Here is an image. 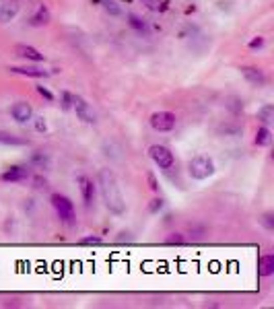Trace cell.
Here are the masks:
<instances>
[{
  "label": "cell",
  "instance_id": "6da1fadb",
  "mask_svg": "<svg viewBox=\"0 0 274 309\" xmlns=\"http://www.w3.org/2000/svg\"><path fill=\"white\" fill-rule=\"evenodd\" d=\"M99 188H101V196H103V202H105L107 210L113 212V214H124L126 212V202H124V196H122L120 183H117L111 169H107V167L99 169Z\"/></svg>",
  "mask_w": 274,
  "mask_h": 309
},
{
  "label": "cell",
  "instance_id": "7a4b0ae2",
  "mask_svg": "<svg viewBox=\"0 0 274 309\" xmlns=\"http://www.w3.org/2000/svg\"><path fill=\"white\" fill-rule=\"evenodd\" d=\"M188 171H190V175L194 179H206V177H210L215 173V163L208 157H204V154H198V157H194L190 161Z\"/></svg>",
  "mask_w": 274,
  "mask_h": 309
},
{
  "label": "cell",
  "instance_id": "3957f363",
  "mask_svg": "<svg viewBox=\"0 0 274 309\" xmlns=\"http://www.w3.org/2000/svg\"><path fill=\"white\" fill-rule=\"evenodd\" d=\"M148 154H150V159L155 161V165H159V169H171L173 167V152L163 146V144H153L148 148Z\"/></svg>",
  "mask_w": 274,
  "mask_h": 309
},
{
  "label": "cell",
  "instance_id": "277c9868",
  "mask_svg": "<svg viewBox=\"0 0 274 309\" xmlns=\"http://www.w3.org/2000/svg\"><path fill=\"white\" fill-rule=\"evenodd\" d=\"M52 206L56 208L58 217L64 223H72L74 221V204L70 202V198H66L62 194H52Z\"/></svg>",
  "mask_w": 274,
  "mask_h": 309
},
{
  "label": "cell",
  "instance_id": "5b68a950",
  "mask_svg": "<svg viewBox=\"0 0 274 309\" xmlns=\"http://www.w3.org/2000/svg\"><path fill=\"white\" fill-rule=\"evenodd\" d=\"M150 126L157 132H169L175 128V115L171 111H157L150 115Z\"/></svg>",
  "mask_w": 274,
  "mask_h": 309
},
{
  "label": "cell",
  "instance_id": "8992f818",
  "mask_svg": "<svg viewBox=\"0 0 274 309\" xmlns=\"http://www.w3.org/2000/svg\"><path fill=\"white\" fill-rule=\"evenodd\" d=\"M72 107L76 109L78 120H83V122H87V124H93V122L97 120L93 107H91L83 97H72Z\"/></svg>",
  "mask_w": 274,
  "mask_h": 309
},
{
  "label": "cell",
  "instance_id": "52a82bcc",
  "mask_svg": "<svg viewBox=\"0 0 274 309\" xmlns=\"http://www.w3.org/2000/svg\"><path fill=\"white\" fill-rule=\"evenodd\" d=\"M19 0H0V23H9L19 15Z\"/></svg>",
  "mask_w": 274,
  "mask_h": 309
},
{
  "label": "cell",
  "instance_id": "ba28073f",
  "mask_svg": "<svg viewBox=\"0 0 274 309\" xmlns=\"http://www.w3.org/2000/svg\"><path fill=\"white\" fill-rule=\"evenodd\" d=\"M11 115L19 122V124H25V122H29L31 118H33V109H31V105L27 103V101H17L13 107H11Z\"/></svg>",
  "mask_w": 274,
  "mask_h": 309
},
{
  "label": "cell",
  "instance_id": "9c48e42d",
  "mask_svg": "<svg viewBox=\"0 0 274 309\" xmlns=\"http://www.w3.org/2000/svg\"><path fill=\"white\" fill-rule=\"evenodd\" d=\"M241 74L246 76V81H248L252 87H262V85L266 83L264 72H262L260 68H256V66H243V68H241Z\"/></svg>",
  "mask_w": 274,
  "mask_h": 309
},
{
  "label": "cell",
  "instance_id": "30bf717a",
  "mask_svg": "<svg viewBox=\"0 0 274 309\" xmlns=\"http://www.w3.org/2000/svg\"><path fill=\"white\" fill-rule=\"evenodd\" d=\"M15 54H17L19 58H25V60H31V62H42V60H44V54H42V52H37L35 48L25 46V44H17V46H15Z\"/></svg>",
  "mask_w": 274,
  "mask_h": 309
},
{
  "label": "cell",
  "instance_id": "8fae6325",
  "mask_svg": "<svg viewBox=\"0 0 274 309\" xmlns=\"http://www.w3.org/2000/svg\"><path fill=\"white\" fill-rule=\"evenodd\" d=\"M78 188H81V194H83L85 204H91L95 200V186H93V181L87 175H81V177H78Z\"/></svg>",
  "mask_w": 274,
  "mask_h": 309
},
{
  "label": "cell",
  "instance_id": "7c38bea8",
  "mask_svg": "<svg viewBox=\"0 0 274 309\" xmlns=\"http://www.w3.org/2000/svg\"><path fill=\"white\" fill-rule=\"evenodd\" d=\"M50 11H48V7L46 5H37V9H35V13L29 17V25H33V27H39V25H48L50 23Z\"/></svg>",
  "mask_w": 274,
  "mask_h": 309
},
{
  "label": "cell",
  "instance_id": "4fadbf2b",
  "mask_svg": "<svg viewBox=\"0 0 274 309\" xmlns=\"http://www.w3.org/2000/svg\"><path fill=\"white\" fill-rule=\"evenodd\" d=\"M27 177H29V169L27 167H11L9 171L3 173L5 181H23Z\"/></svg>",
  "mask_w": 274,
  "mask_h": 309
},
{
  "label": "cell",
  "instance_id": "5bb4252c",
  "mask_svg": "<svg viewBox=\"0 0 274 309\" xmlns=\"http://www.w3.org/2000/svg\"><path fill=\"white\" fill-rule=\"evenodd\" d=\"M11 72L15 74H25V76H33V79H42V76H48V70L44 68H33V66H11Z\"/></svg>",
  "mask_w": 274,
  "mask_h": 309
},
{
  "label": "cell",
  "instance_id": "9a60e30c",
  "mask_svg": "<svg viewBox=\"0 0 274 309\" xmlns=\"http://www.w3.org/2000/svg\"><path fill=\"white\" fill-rule=\"evenodd\" d=\"M258 272H260V276H272L274 274V256H262Z\"/></svg>",
  "mask_w": 274,
  "mask_h": 309
},
{
  "label": "cell",
  "instance_id": "2e32d148",
  "mask_svg": "<svg viewBox=\"0 0 274 309\" xmlns=\"http://www.w3.org/2000/svg\"><path fill=\"white\" fill-rule=\"evenodd\" d=\"M270 142H272V132L266 126L258 128V132H256V144L258 146H268Z\"/></svg>",
  "mask_w": 274,
  "mask_h": 309
},
{
  "label": "cell",
  "instance_id": "e0dca14e",
  "mask_svg": "<svg viewBox=\"0 0 274 309\" xmlns=\"http://www.w3.org/2000/svg\"><path fill=\"white\" fill-rule=\"evenodd\" d=\"M258 120H262L264 124H270L274 120V107L272 105H264L258 109Z\"/></svg>",
  "mask_w": 274,
  "mask_h": 309
},
{
  "label": "cell",
  "instance_id": "ac0fdd59",
  "mask_svg": "<svg viewBox=\"0 0 274 309\" xmlns=\"http://www.w3.org/2000/svg\"><path fill=\"white\" fill-rule=\"evenodd\" d=\"M0 142H3V144H17V146L27 144V140H25V138H19V136L9 134V132H0Z\"/></svg>",
  "mask_w": 274,
  "mask_h": 309
},
{
  "label": "cell",
  "instance_id": "d6986e66",
  "mask_svg": "<svg viewBox=\"0 0 274 309\" xmlns=\"http://www.w3.org/2000/svg\"><path fill=\"white\" fill-rule=\"evenodd\" d=\"M128 23H130V27H134L136 31H140V33H148V27H146V23L140 19V17H136V15H128Z\"/></svg>",
  "mask_w": 274,
  "mask_h": 309
},
{
  "label": "cell",
  "instance_id": "ffe728a7",
  "mask_svg": "<svg viewBox=\"0 0 274 309\" xmlns=\"http://www.w3.org/2000/svg\"><path fill=\"white\" fill-rule=\"evenodd\" d=\"M101 5H103V9H105L109 15H113V17H120V15H122V9L117 7V3H113V0H101Z\"/></svg>",
  "mask_w": 274,
  "mask_h": 309
},
{
  "label": "cell",
  "instance_id": "44dd1931",
  "mask_svg": "<svg viewBox=\"0 0 274 309\" xmlns=\"http://www.w3.org/2000/svg\"><path fill=\"white\" fill-rule=\"evenodd\" d=\"M142 3H144L150 11H159V7H161V0H142Z\"/></svg>",
  "mask_w": 274,
  "mask_h": 309
},
{
  "label": "cell",
  "instance_id": "7402d4cb",
  "mask_svg": "<svg viewBox=\"0 0 274 309\" xmlns=\"http://www.w3.org/2000/svg\"><path fill=\"white\" fill-rule=\"evenodd\" d=\"M250 48H252V50L264 48V37H256V40H252V42H250Z\"/></svg>",
  "mask_w": 274,
  "mask_h": 309
},
{
  "label": "cell",
  "instance_id": "603a6c76",
  "mask_svg": "<svg viewBox=\"0 0 274 309\" xmlns=\"http://www.w3.org/2000/svg\"><path fill=\"white\" fill-rule=\"evenodd\" d=\"M146 179H148V186H150V190H153V192L159 190V183H157V177H155L153 173H146Z\"/></svg>",
  "mask_w": 274,
  "mask_h": 309
},
{
  "label": "cell",
  "instance_id": "cb8c5ba5",
  "mask_svg": "<svg viewBox=\"0 0 274 309\" xmlns=\"http://www.w3.org/2000/svg\"><path fill=\"white\" fill-rule=\"evenodd\" d=\"M37 93L42 95V97H46L48 101H54V95H52V93H50V91H48L46 87H37Z\"/></svg>",
  "mask_w": 274,
  "mask_h": 309
},
{
  "label": "cell",
  "instance_id": "d4e9b609",
  "mask_svg": "<svg viewBox=\"0 0 274 309\" xmlns=\"http://www.w3.org/2000/svg\"><path fill=\"white\" fill-rule=\"evenodd\" d=\"M62 99H64L62 107H64V109H70V105H72V95H70V93H62Z\"/></svg>",
  "mask_w": 274,
  "mask_h": 309
},
{
  "label": "cell",
  "instance_id": "484cf974",
  "mask_svg": "<svg viewBox=\"0 0 274 309\" xmlns=\"http://www.w3.org/2000/svg\"><path fill=\"white\" fill-rule=\"evenodd\" d=\"M35 128H37V132H46V130H48L44 118H37V120H35Z\"/></svg>",
  "mask_w": 274,
  "mask_h": 309
},
{
  "label": "cell",
  "instance_id": "4316f807",
  "mask_svg": "<svg viewBox=\"0 0 274 309\" xmlns=\"http://www.w3.org/2000/svg\"><path fill=\"white\" fill-rule=\"evenodd\" d=\"M161 208H163V200H161V198L153 200V204H150V212H157V210H161Z\"/></svg>",
  "mask_w": 274,
  "mask_h": 309
},
{
  "label": "cell",
  "instance_id": "83f0119b",
  "mask_svg": "<svg viewBox=\"0 0 274 309\" xmlns=\"http://www.w3.org/2000/svg\"><path fill=\"white\" fill-rule=\"evenodd\" d=\"M264 225L268 229H274V223H272V214H264Z\"/></svg>",
  "mask_w": 274,
  "mask_h": 309
},
{
  "label": "cell",
  "instance_id": "f1b7e54d",
  "mask_svg": "<svg viewBox=\"0 0 274 309\" xmlns=\"http://www.w3.org/2000/svg\"><path fill=\"white\" fill-rule=\"evenodd\" d=\"M81 243H101V239L99 237H85V239H81Z\"/></svg>",
  "mask_w": 274,
  "mask_h": 309
},
{
  "label": "cell",
  "instance_id": "f546056e",
  "mask_svg": "<svg viewBox=\"0 0 274 309\" xmlns=\"http://www.w3.org/2000/svg\"><path fill=\"white\" fill-rule=\"evenodd\" d=\"M35 183H37V188H44V190L48 188V183H46V179L42 181V177H35Z\"/></svg>",
  "mask_w": 274,
  "mask_h": 309
},
{
  "label": "cell",
  "instance_id": "4dcf8cb0",
  "mask_svg": "<svg viewBox=\"0 0 274 309\" xmlns=\"http://www.w3.org/2000/svg\"><path fill=\"white\" fill-rule=\"evenodd\" d=\"M169 243H184V237H179V235H177V237H171Z\"/></svg>",
  "mask_w": 274,
  "mask_h": 309
}]
</instances>
